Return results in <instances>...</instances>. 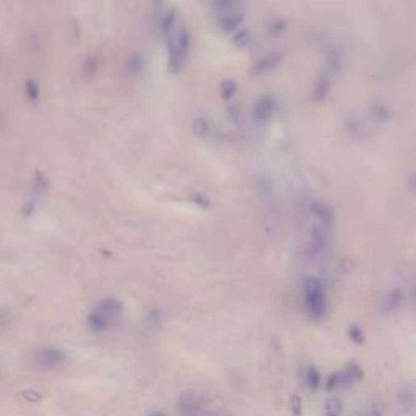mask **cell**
Instances as JSON below:
<instances>
[{
    "label": "cell",
    "instance_id": "4316f807",
    "mask_svg": "<svg viewBox=\"0 0 416 416\" xmlns=\"http://www.w3.org/2000/svg\"><path fill=\"white\" fill-rule=\"evenodd\" d=\"M191 200H192V203H195L197 207L203 208V210H208V208L211 207V200L205 195V193H202V192H195V193H192Z\"/></svg>",
    "mask_w": 416,
    "mask_h": 416
},
{
    "label": "cell",
    "instance_id": "f1b7e54d",
    "mask_svg": "<svg viewBox=\"0 0 416 416\" xmlns=\"http://www.w3.org/2000/svg\"><path fill=\"white\" fill-rule=\"evenodd\" d=\"M291 415L293 416H302V399L299 394H293L290 399Z\"/></svg>",
    "mask_w": 416,
    "mask_h": 416
},
{
    "label": "cell",
    "instance_id": "3957f363",
    "mask_svg": "<svg viewBox=\"0 0 416 416\" xmlns=\"http://www.w3.org/2000/svg\"><path fill=\"white\" fill-rule=\"evenodd\" d=\"M168 44V69L171 73H177L186 62L191 51V35L186 26H181L166 39Z\"/></svg>",
    "mask_w": 416,
    "mask_h": 416
},
{
    "label": "cell",
    "instance_id": "4fadbf2b",
    "mask_svg": "<svg viewBox=\"0 0 416 416\" xmlns=\"http://www.w3.org/2000/svg\"><path fill=\"white\" fill-rule=\"evenodd\" d=\"M325 247V234L322 229L314 228L311 233V241H309V247H307V252H309L311 257L314 255H319Z\"/></svg>",
    "mask_w": 416,
    "mask_h": 416
},
{
    "label": "cell",
    "instance_id": "d6a6232c",
    "mask_svg": "<svg viewBox=\"0 0 416 416\" xmlns=\"http://www.w3.org/2000/svg\"><path fill=\"white\" fill-rule=\"evenodd\" d=\"M35 210H36V202L28 200L21 208V213H23V216H31L33 213H35Z\"/></svg>",
    "mask_w": 416,
    "mask_h": 416
},
{
    "label": "cell",
    "instance_id": "2e32d148",
    "mask_svg": "<svg viewBox=\"0 0 416 416\" xmlns=\"http://www.w3.org/2000/svg\"><path fill=\"white\" fill-rule=\"evenodd\" d=\"M143 67H145V62H143V55L141 54H132L129 59H127V70H129L130 75H140L143 72Z\"/></svg>",
    "mask_w": 416,
    "mask_h": 416
},
{
    "label": "cell",
    "instance_id": "cb8c5ba5",
    "mask_svg": "<svg viewBox=\"0 0 416 416\" xmlns=\"http://www.w3.org/2000/svg\"><path fill=\"white\" fill-rule=\"evenodd\" d=\"M250 42V31L249 30H238L233 35V44L238 49H243Z\"/></svg>",
    "mask_w": 416,
    "mask_h": 416
},
{
    "label": "cell",
    "instance_id": "6da1fadb",
    "mask_svg": "<svg viewBox=\"0 0 416 416\" xmlns=\"http://www.w3.org/2000/svg\"><path fill=\"white\" fill-rule=\"evenodd\" d=\"M124 315V306L116 297L99 299L88 314V325L94 333H106L117 327Z\"/></svg>",
    "mask_w": 416,
    "mask_h": 416
},
{
    "label": "cell",
    "instance_id": "f546056e",
    "mask_svg": "<svg viewBox=\"0 0 416 416\" xmlns=\"http://www.w3.org/2000/svg\"><path fill=\"white\" fill-rule=\"evenodd\" d=\"M21 397L28 401V403H39L41 399H42L39 392L35 390V389H26V390H23V392H21Z\"/></svg>",
    "mask_w": 416,
    "mask_h": 416
},
{
    "label": "cell",
    "instance_id": "60d3db41",
    "mask_svg": "<svg viewBox=\"0 0 416 416\" xmlns=\"http://www.w3.org/2000/svg\"><path fill=\"white\" fill-rule=\"evenodd\" d=\"M325 416H335V415H325Z\"/></svg>",
    "mask_w": 416,
    "mask_h": 416
},
{
    "label": "cell",
    "instance_id": "d4e9b609",
    "mask_svg": "<svg viewBox=\"0 0 416 416\" xmlns=\"http://www.w3.org/2000/svg\"><path fill=\"white\" fill-rule=\"evenodd\" d=\"M397 399H399V403H400L401 408H405V410L413 408V405H415V397H413V394H411L410 390L401 389V390L399 392V395H397Z\"/></svg>",
    "mask_w": 416,
    "mask_h": 416
},
{
    "label": "cell",
    "instance_id": "52a82bcc",
    "mask_svg": "<svg viewBox=\"0 0 416 416\" xmlns=\"http://www.w3.org/2000/svg\"><path fill=\"white\" fill-rule=\"evenodd\" d=\"M280 64H281V54H278V52H272V54H268V55H265V57L259 59L257 62H255V65L252 67V73L254 75H263L267 72L275 70Z\"/></svg>",
    "mask_w": 416,
    "mask_h": 416
},
{
    "label": "cell",
    "instance_id": "9c48e42d",
    "mask_svg": "<svg viewBox=\"0 0 416 416\" xmlns=\"http://www.w3.org/2000/svg\"><path fill=\"white\" fill-rule=\"evenodd\" d=\"M342 371L345 377H347L349 387H353L354 384H358V382H361L364 379V369L361 367V364L356 361H348L347 366Z\"/></svg>",
    "mask_w": 416,
    "mask_h": 416
},
{
    "label": "cell",
    "instance_id": "f35d334b",
    "mask_svg": "<svg viewBox=\"0 0 416 416\" xmlns=\"http://www.w3.org/2000/svg\"><path fill=\"white\" fill-rule=\"evenodd\" d=\"M415 302H416V288H415Z\"/></svg>",
    "mask_w": 416,
    "mask_h": 416
},
{
    "label": "cell",
    "instance_id": "e0dca14e",
    "mask_svg": "<svg viewBox=\"0 0 416 416\" xmlns=\"http://www.w3.org/2000/svg\"><path fill=\"white\" fill-rule=\"evenodd\" d=\"M306 385L311 390H317L320 385V371L312 364L306 367Z\"/></svg>",
    "mask_w": 416,
    "mask_h": 416
},
{
    "label": "cell",
    "instance_id": "5b68a950",
    "mask_svg": "<svg viewBox=\"0 0 416 416\" xmlns=\"http://www.w3.org/2000/svg\"><path fill=\"white\" fill-rule=\"evenodd\" d=\"M176 406H177V413L181 416H193L203 408H207L208 403L205 395L200 394V392L186 390L179 395Z\"/></svg>",
    "mask_w": 416,
    "mask_h": 416
},
{
    "label": "cell",
    "instance_id": "ab89813d",
    "mask_svg": "<svg viewBox=\"0 0 416 416\" xmlns=\"http://www.w3.org/2000/svg\"><path fill=\"white\" fill-rule=\"evenodd\" d=\"M353 416H361V415H359V413H356V415H353Z\"/></svg>",
    "mask_w": 416,
    "mask_h": 416
},
{
    "label": "cell",
    "instance_id": "8fae6325",
    "mask_svg": "<svg viewBox=\"0 0 416 416\" xmlns=\"http://www.w3.org/2000/svg\"><path fill=\"white\" fill-rule=\"evenodd\" d=\"M401 299H403V295H401V290H399V288H395V290H392V291L389 293V295H387L385 299L382 301V306H381L382 314H392V312H395V311L400 307Z\"/></svg>",
    "mask_w": 416,
    "mask_h": 416
},
{
    "label": "cell",
    "instance_id": "9a60e30c",
    "mask_svg": "<svg viewBox=\"0 0 416 416\" xmlns=\"http://www.w3.org/2000/svg\"><path fill=\"white\" fill-rule=\"evenodd\" d=\"M241 23H243V15H238V13H229L220 20V25L226 33H236L239 30Z\"/></svg>",
    "mask_w": 416,
    "mask_h": 416
},
{
    "label": "cell",
    "instance_id": "8d00e7d4",
    "mask_svg": "<svg viewBox=\"0 0 416 416\" xmlns=\"http://www.w3.org/2000/svg\"><path fill=\"white\" fill-rule=\"evenodd\" d=\"M161 3H163V0H155V8H159Z\"/></svg>",
    "mask_w": 416,
    "mask_h": 416
},
{
    "label": "cell",
    "instance_id": "44dd1931",
    "mask_svg": "<svg viewBox=\"0 0 416 416\" xmlns=\"http://www.w3.org/2000/svg\"><path fill=\"white\" fill-rule=\"evenodd\" d=\"M325 415H335L342 416L343 415V401L338 397H332V399L325 400Z\"/></svg>",
    "mask_w": 416,
    "mask_h": 416
},
{
    "label": "cell",
    "instance_id": "603a6c76",
    "mask_svg": "<svg viewBox=\"0 0 416 416\" xmlns=\"http://www.w3.org/2000/svg\"><path fill=\"white\" fill-rule=\"evenodd\" d=\"M236 91H238V83H236L234 80H223V82H221V87H220L221 99L228 101V99L234 96Z\"/></svg>",
    "mask_w": 416,
    "mask_h": 416
},
{
    "label": "cell",
    "instance_id": "7c38bea8",
    "mask_svg": "<svg viewBox=\"0 0 416 416\" xmlns=\"http://www.w3.org/2000/svg\"><path fill=\"white\" fill-rule=\"evenodd\" d=\"M176 23H177V15L176 12H168L164 13V15L161 17V20H159V31H161V36L164 37V39H168V37H171L174 33H176Z\"/></svg>",
    "mask_w": 416,
    "mask_h": 416
},
{
    "label": "cell",
    "instance_id": "ac0fdd59",
    "mask_svg": "<svg viewBox=\"0 0 416 416\" xmlns=\"http://www.w3.org/2000/svg\"><path fill=\"white\" fill-rule=\"evenodd\" d=\"M192 130L198 139H207L208 134H210V124H208L205 117H195L192 122Z\"/></svg>",
    "mask_w": 416,
    "mask_h": 416
},
{
    "label": "cell",
    "instance_id": "d590c367",
    "mask_svg": "<svg viewBox=\"0 0 416 416\" xmlns=\"http://www.w3.org/2000/svg\"><path fill=\"white\" fill-rule=\"evenodd\" d=\"M148 416H166V415H164L163 411H151Z\"/></svg>",
    "mask_w": 416,
    "mask_h": 416
},
{
    "label": "cell",
    "instance_id": "7402d4cb",
    "mask_svg": "<svg viewBox=\"0 0 416 416\" xmlns=\"http://www.w3.org/2000/svg\"><path fill=\"white\" fill-rule=\"evenodd\" d=\"M348 338L354 345H363L366 342V333H364V330L359 324H351L348 327Z\"/></svg>",
    "mask_w": 416,
    "mask_h": 416
},
{
    "label": "cell",
    "instance_id": "30bf717a",
    "mask_svg": "<svg viewBox=\"0 0 416 416\" xmlns=\"http://www.w3.org/2000/svg\"><path fill=\"white\" fill-rule=\"evenodd\" d=\"M330 88H332V85H330V78L327 77V75H320V77L317 78V82H315L314 85V89H312V98H314L315 103H322L327 99L329 93H330Z\"/></svg>",
    "mask_w": 416,
    "mask_h": 416
},
{
    "label": "cell",
    "instance_id": "d6986e66",
    "mask_svg": "<svg viewBox=\"0 0 416 416\" xmlns=\"http://www.w3.org/2000/svg\"><path fill=\"white\" fill-rule=\"evenodd\" d=\"M25 94H26V98L30 99L31 103L39 101V98H41L39 83H37L36 80H33V78L26 80V82H25Z\"/></svg>",
    "mask_w": 416,
    "mask_h": 416
},
{
    "label": "cell",
    "instance_id": "83f0119b",
    "mask_svg": "<svg viewBox=\"0 0 416 416\" xmlns=\"http://www.w3.org/2000/svg\"><path fill=\"white\" fill-rule=\"evenodd\" d=\"M327 62H329V69L332 70V72H335V73H337L338 70L342 69V57H340V54L337 51H330L329 52Z\"/></svg>",
    "mask_w": 416,
    "mask_h": 416
},
{
    "label": "cell",
    "instance_id": "74e56055",
    "mask_svg": "<svg viewBox=\"0 0 416 416\" xmlns=\"http://www.w3.org/2000/svg\"><path fill=\"white\" fill-rule=\"evenodd\" d=\"M411 186H413V189H416V176L411 179Z\"/></svg>",
    "mask_w": 416,
    "mask_h": 416
},
{
    "label": "cell",
    "instance_id": "5bb4252c",
    "mask_svg": "<svg viewBox=\"0 0 416 416\" xmlns=\"http://www.w3.org/2000/svg\"><path fill=\"white\" fill-rule=\"evenodd\" d=\"M345 389H349V384L343 374V371L332 372V374L327 377V382H325V390L327 392H338V390H345Z\"/></svg>",
    "mask_w": 416,
    "mask_h": 416
},
{
    "label": "cell",
    "instance_id": "e575fe53",
    "mask_svg": "<svg viewBox=\"0 0 416 416\" xmlns=\"http://www.w3.org/2000/svg\"><path fill=\"white\" fill-rule=\"evenodd\" d=\"M371 416H384V415H382V411L377 408L376 405H372L371 406Z\"/></svg>",
    "mask_w": 416,
    "mask_h": 416
},
{
    "label": "cell",
    "instance_id": "484cf974",
    "mask_svg": "<svg viewBox=\"0 0 416 416\" xmlns=\"http://www.w3.org/2000/svg\"><path fill=\"white\" fill-rule=\"evenodd\" d=\"M82 70H83L85 77H88V78L93 77V75L96 73V70H98V59L96 57H87V59H85V62H83Z\"/></svg>",
    "mask_w": 416,
    "mask_h": 416
},
{
    "label": "cell",
    "instance_id": "ba28073f",
    "mask_svg": "<svg viewBox=\"0 0 416 416\" xmlns=\"http://www.w3.org/2000/svg\"><path fill=\"white\" fill-rule=\"evenodd\" d=\"M311 211L312 215L317 218L320 223H322L324 228H332L333 225V210L330 208V205L324 202H314L311 205Z\"/></svg>",
    "mask_w": 416,
    "mask_h": 416
},
{
    "label": "cell",
    "instance_id": "8992f818",
    "mask_svg": "<svg viewBox=\"0 0 416 416\" xmlns=\"http://www.w3.org/2000/svg\"><path fill=\"white\" fill-rule=\"evenodd\" d=\"M273 112H275V99L272 96H262L257 103L254 104V121L259 125H265L267 122H270Z\"/></svg>",
    "mask_w": 416,
    "mask_h": 416
},
{
    "label": "cell",
    "instance_id": "1f68e13d",
    "mask_svg": "<svg viewBox=\"0 0 416 416\" xmlns=\"http://www.w3.org/2000/svg\"><path fill=\"white\" fill-rule=\"evenodd\" d=\"M12 322V314L7 309H0V329L8 327Z\"/></svg>",
    "mask_w": 416,
    "mask_h": 416
},
{
    "label": "cell",
    "instance_id": "4dcf8cb0",
    "mask_svg": "<svg viewBox=\"0 0 416 416\" xmlns=\"http://www.w3.org/2000/svg\"><path fill=\"white\" fill-rule=\"evenodd\" d=\"M285 30H286V21L285 20H275L272 23V26H270V35L272 36L283 35Z\"/></svg>",
    "mask_w": 416,
    "mask_h": 416
},
{
    "label": "cell",
    "instance_id": "7a4b0ae2",
    "mask_svg": "<svg viewBox=\"0 0 416 416\" xmlns=\"http://www.w3.org/2000/svg\"><path fill=\"white\" fill-rule=\"evenodd\" d=\"M302 296H304L307 315L315 322H320L329 311L324 283L315 277H307L302 283Z\"/></svg>",
    "mask_w": 416,
    "mask_h": 416
},
{
    "label": "cell",
    "instance_id": "ffe728a7",
    "mask_svg": "<svg viewBox=\"0 0 416 416\" xmlns=\"http://www.w3.org/2000/svg\"><path fill=\"white\" fill-rule=\"evenodd\" d=\"M33 186H35L36 195H39V197L49 192V187H51L49 181H47V177L42 173H39V171L35 173V181H33Z\"/></svg>",
    "mask_w": 416,
    "mask_h": 416
},
{
    "label": "cell",
    "instance_id": "277c9868",
    "mask_svg": "<svg viewBox=\"0 0 416 416\" xmlns=\"http://www.w3.org/2000/svg\"><path fill=\"white\" fill-rule=\"evenodd\" d=\"M65 361H67V353L64 348L54 347V345H47V347L39 348L33 354V363L36 367L41 371H54L62 367Z\"/></svg>",
    "mask_w": 416,
    "mask_h": 416
},
{
    "label": "cell",
    "instance_id": "836d02e7",
    "mask_svg": "<svg viewBox=\"0 0 416 416\" xmlns=\"http://www.w3.org/2000/svg\"><path fill=\"white\" fill-rule=\"evenodd\" d=\"M234 0H216V3H218V7L220 8H223V7H228V5H231V3H233Z\"/></svg>",
    "mask_w": 416,
    "mask_h": 416
}]
</instances>
